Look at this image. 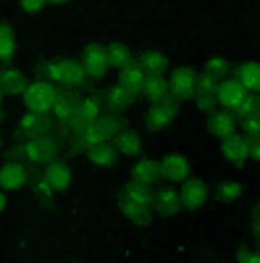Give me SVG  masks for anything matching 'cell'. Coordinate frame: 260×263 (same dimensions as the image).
<instances>
[{
    "label": "cell",
    "mask_w": 260,
    "mask_h": 263,
    "mask_svg": "<svg viewBox=\"0 0 260 263\" xmlns=\"http://www.w3.org/2000/svg\"><path fill=\"white\" fill-rule=\"evenodd\" d=\"M16 156L27 163H50L58 158V140L53 135H45V137H34V140H24L18 145Z\"/></svg>",
    "instance_id": "6da1fadb"
},
{
    "label": "cell",
    "mask_w": 260,
    "mask_h": 263,
    "mask_svg": "<svg viewBox=\"0 0 260 263\" xmlns=\"http://www.w3.org/2000/svg\"><path fill=\"white\" fill-rule=\"evenodd\" d=\"M55 95L58 87H53L50 82H32L27 87V92L21 95L24 105L32 114H42V116H53V105H55Z\"/></svg>",
    "instance_id": "7a4b0ae2"
},
{
    "label": "cell",
    "mask_w": 260,
    "mask_h": 263,
    "mask_svg": "<svg viewBox=\"0 0 260 263\" xmlns=\"http://www.w3.org/2000/svg\"><path fill=\"white\" fill-rule=\"evenodd\" d=\"M103 119V100L100 98H82L79 100V105H76V114L71 116V121H69V132L71 135H76V132H82L84 126H90V124H95V121H100Z\"/></svg>",
    "instance_id": "3957f363"
},
{
    "label": "cell",
    "mask_w": 260,
    "mask_h": 263,
    "mask_svg": "<svg viewBox=\"0 0 260 263\" xmlns=\"http://www.w3.org/2000/svg\"><path fill=\"white\" fill-rule=\"evenodd\" d=\"M171 92L176 100H187L192 95H197V84H200V74L194 69H176L173 77L168 79Z\"/></svg>",
    "instance_id": "277c9868"
},
{
    "label": "cell",
    "mask_w": 260,
    "mask_h": 263,
    "mask_svg": "<svg viewBox=\"0 0 260 263\" xmlns=\"http://www.w3.org/2000/svg\"><path fill=\"white\" fill-rule=\"evenodd\" d=\"M53 116H42V114H32L27 111L18 119V135H24V140H34V137H45L53 132Z\"/></svg>",
    "instance_id": "5b68a950"
},
{
    "label": "cell",
    "mask_w": 260,
    "mask_h": 263,
    "mask_svg": "<svg viewBox=\"0 0 260 263\" xmlns=\"http://www.w3.org/2000/svg\"><path fill=\"white\" fill-rule=\"evenodd\" d=\"M29 182V171L27 166L11 158L3 163V171H0V184H3V192H18V190H24Z\"/></svg>",
    "instance_id": "8992f818"
},
{
    "label": "cell",
    "mask_w": 260,
    "mask_h": 263,
    "mask_svg": "<svg viewBox=\"0 0 260 263\" xmlns=\"http://www.w3.org/2000/svg\"><path fill=\"white\" fill-rule=\"evenodd\" d=\"M76 105H79V100H76V95H74L71 87H61L58 95H55V105H53V119H55L63 129H66L69 121H71V116L76 114Z\"/></svg>",
    "instance_id": "52a82bcc"
},
{
    "label": "cell",
    "mask_w": 260,
    "mask_h": 263,
    "mask_svg": "<svg viewBox=\"0 0 260 263\" xmlns=\"http://www.w3.org/2000/svg\"><path fill=\"white\" fill-rule=\"evenodd\" d=\"M245 95H247V90L239 84V79H236V77L224 79L221 87H218V92H215V100H218V111H231V108L239 103Z\"/></svg>",
    "instance_id": "ba28073f"
},
{
    "label": "cell",
    "mask_w": 260,
    "mask_h": 263,
    "mask_svg": "<svg viewBox=\"0 0 260 263\" xmlns=\"http://www.w3.org/2000/svg\"><path fill=\"white\" fill-rule=\"evenodd\" d=\"M105 142H108V137H105L100 121L84 126L82 132H76V135H74V150H79V153H90V150H95V147H100Z\"/></svg>",
    "instance_id": "9c48e42d"
},
{
    "label": "cell",
    "mask_w": 260,
    "mask_h": 263,
    "mask_svg": "<svg viewBox=\"0 0 260 263\" xmlns=\"http://www.w3.org/2000/svg\"><path fill=\"white\" fill-rule=\"evenodd\" d=\"M189 158L184 156V153H168V156L161 161V171H163V177L173 179V182H182L189 177Z\"/></svg>",
    "instance_id": "30bf717a"
},
{
    "label": "cell",
    "mask_w": 260,
    "mask_h": 263,
    "mask_svg": "<svg viewBox=\"0 0 260 263\" xmlns=\"http://www.w3.org/2000/svg\"><path fill=\"white\" fill-rule=\"evenodd\" d=\"M176 105H179L176 98L163 100V103H155L153 108H150V114H147L150 129H166V126L173 121V116H176Z\"/></svg>",
    "instance_id": "8fae6325"
},
{
    "label": "cell",
    "mask_w": 260,
    "mask_h": 263,
    "mask_svg": "<svg viewBox=\"0 0 260 263\" xmlns=\"http://www.w3.org/2000/svg\"><path fill=\"white\" fill-rule=\"evenodd\" d=\"M145 82H147V71L139 66V61L129 63L124 71H118V84L126 87L132 95H139V92L145 90Z\"/></svg>",
    "instance_id": "7c38bea8"
},
{
    "label": "cell",
    "mask_w": 260,
    "mask_h": 263,
    "mask_svg": "<svg viewBox=\"0 0 260 263\" xmlns=\"http://www.w3.org/2000/svg\"><path fill=\"white\" fill-rule=\"evenodd\" d=\"M208 126H210V135L224 142V140L234 137V132H236V114H231V111H215L210 116Z\"/></svg>",
    "instance_id": "4fadbf2b"
},
{
    "label": "cell",
    "mask_w": 260,
    "mask_h": 263,
    "mask_svg": "<svg viewBox=\"0 0 260 263\" xmlns=\"http://www.w3.org/2000/svg\"><path fill=\"white\" fill-rule=\"evenodd\" d=\"M84 66H87V74L90 77H105L108 74V69H111V61H108V53H105V48H100V45H92V48H87V53H84Z\"/></svg>",
    "instance_id": "5bb4252c"
},
{
    "label": "cell",
    "mask_w": 260,
    "mask_h": 263,
    "mask_svg": "<svg viewBox=\"0 0 260 263\" xmlns=\"http://www.w3.org/2000/svg\"><path fill=\"white\" fill-rule=\"evenodd\" d=\"M142 95H147L153 103H163V100H171L173 98L171 84H168V79H163V74H147Z\"/></svg>",
    "instance_id": "9a60e30c"
},
{
    "label": "cell",
    "mask_w": 260,
    "mask_h": 263,
    "mask_svg": "<svg viewBox=\"0 0 260 263\" xmlns=\"http://www.w3.org/2000/svg\"><path fill=\"white\" fill-rule=\"evenodd\" d=\"M221 153H224L226 161H231V163H236V166H242L245 161H250V145H247V140H242V137H229V140H224V142H221Z\"/></svg>",
    "instance_id": "2e32d148"
},
{
    "label": "cell",
    "mask_w": 260,
    "mask_h": 263,
    "mask_svg": "<svg viewBox=\"0 0 260 263\" xmlns=\"http://www.w3.org/2000/svg\"><path fill=\"white\" fill-rule=\"evenodd\" d=\"M182 200H184L187 208H203L208 203V187L203 182L187 179L184 187H182Z\"/></svg>",
    "instance_id": "e0dca14e"
},
{
    "label": "cell",
    "mask_w": 260,
    "mask_h": 263,
    "mask_svg": "<svg viewBox=\"0 0 260 263\" xmlns=\"http://www.w3.org/2000/svg\"><path fill=\"white\" fill-rule=\"evenodd\" d=\"M234 77L239 79V84L245 87L247 92H255V95H260V63H257V61L242 63L239 69H236V74H234Z\"/></svg>",
    "instance_id": "ac0fdd59"
},
{
    "label": "cell",
    "mask_w": 260,
    "mask_h": 263,
    "mask_svg": "<svg viewBox=\"0 0 260 263\" xmlns=\"http://www.w3.org/2000/svg\"><path fill=\"white\" fill-rule=\"evenodd\" d=\"M161 163H155V161H150V158H142V161H137L134 163V168H132V177L139 182V184H155L158 179H161Z\"/></svg>",
    "instance_id": "d6986e66"
},
{
    "label": "cell",
    "mask_w": 260,
    "mask_h": 263,
    "mask_svg": "<svg viewBox=\"0 0 260 263\" xmlns=\"http://www.w3.org/2000/svg\"><path fill=\"white\" fill-rule=\"evenodd\" d=\"M124 195H126V197H129V200H132V203H137V205H142V208H147V211L155 205V192L150 190L147 184H139L137 179H132V182L126 184Z\"/></svg>",
    "instance_id": "ffe728a7"
},
{
    "label": "cell",
    "mask_w": 260,
    "mask_h": 263,
    "mask_svg": "<svg viewBox=\"0 0 260 263\" xmlns=\"http://www.w3.org/2000/svg\"><path fill=\"white\" fill-rule=\"evenodd\" d=\"M182 205H184L182 192H176L173 187H161V190H155V208H158L161 213H176Z\"/></svg>",
    "instance_id": "44dd1931"
},
{
    "label": "cell",
    "mask_w": 260,
    "mask_h": 263,
    "mask_svg": "<svg viewBox=\"0 0 260 263\" xmlns=\"http://www.w3.org/2000/svg\"><path fill=\"white\" fill-rule=\"evenodd\" d=\"M0 87H3L6 95H24L29 82L18 69H6L3 74H0Z\"/></svg>",
    "instance_id": "7402d4cb"
},
{
    "label": "cell",
    "mask_w": 260,
    "mask_h": 263,
    "mask_svg": "<svg viewBox=\"0 0 260 263\" xmlns=\"http://www.w3.org/2000/svg\"><path fill=\"white\" fill-rule=\"evenodd\" d=\"M105 53H108V61H111V69L116 71H124L132 61V50H129L124 42H111V45H105Z\"/></svg>",
    "instance_id": "603a6c76"
},
{
    "label": "cell",
    "mask_w": 260,
    "mask_h": 263,
    "mask_svg": "<svg viewBox=\"0 0 260 263\" xmlns=\"http://www.w3.org/2000/svg\"><path fill=\"white\" fill-rule=\"evenodd\" d=\"M118 211L129 218V221H134L137 227H145V224L150 221V211H147V208H142V205H137V203H132L126 195H121V197H118Z\"/></svg>",
    "instance_id": "cb8c5ba5"
},
{
    "label": "cell",
    "mask_w": 260,
    "mask_h": 263,
    "mask_svg": "<svg viewBox=\"0 0 260 263\" xmlns=\"http://www.w3.org/2000/svg\"><path fill=\"white\" fill-rule=\"evenodd\" d=\"M132 100H134V95L129 92L126 87H121V84H113L111 90L105 92V103H108V108H111V114L129 108V105H132Z\"/></svg>",
    "instance_id": "d4e9b609"
},
{
    "label": "cell",
    "mask_w": 260,
    "mask_h": 263,
    "mask_svg": "<svg viewBox=\"0 0 260 263\" xmlns=\"http://www.w3.org/2000/svg\"><path fill=\"white\" fill-rule=\"evenodd\" d=\"M113 147H116L118 153H124V156H137L139 147H142V140H139L137 132H132V129H124L121 135L113 140Z\"/></svg>",
    "instance_id": "484cf974"
},
{
    "label": "cell",
    "mask_w": 260,
    "mask_h": 263,
    "mask_svg": "<svg viewBox=\"0 0 260 263\" xmlns=\"http://www.w3.org/2000/svg\"><path fill=\"white\" fill-rule=\"evenodd\" d=\"M45 174L50 177V182H53L55 192H58V190H66V187L71 184V171H69V166L63 163V161H50Z\"/></svg>",
    "instance_id": "4316f807"
},
{
    "label": "cell",
    "mask_w": 260,
    "mask_h": 263,
    "mask_svg": "<svg viewBox=\"0 0 260 263\" xmlns=\"http://www.w3.org/2000/svg\"><path fill=\"white\" fill-rule=\"evenodd\" d=\"M139 66H142L147 74H163L166 66H168V61H166V55H163L161 50H145V53L139 55Z\"/></svg>",
    "instance_id": "83f0119b"
},
{
    "label": "cell",
    "mask_w": 260,
    "mask_h": 263,
    "mask_svg": "<svg viewBox=\"0 0 260 263\" xmlns=\"http://www.w3.org/2000/svg\"><path fill=\"white\" fill-rule=\"evenodd\" d=\"M42 74H45V82H61V84H66L69 58H63V61H48L45 66H42Z\"/></svg>",
    "instance_id": "f1b7e54d"
},
{
    "label": "cell",
    "mask_w": 260,
    "mask_h": 263,
    "mask_svg": "<svg viewBox=\"0 0 260 263\" xmlns=\"http://www.w3.org/2000/svg\"><path fill=\"white\" fill-rule=\"evenodd\" d=\"M87 158H90V163L97 166V168H108V166L116 161V147L105 142V145H100V147H95V150L87 153Z\"/></svg>",
    "instance_id": "f546056e"
},
{
    "label": "cell",
    "mask_w": 260,
    "mask_h": 263,
    "mask_svg": "<svg viewBox=\"0 0 260 263\" xmlns=\"http://www.w3.org/2000/svg\"><path fill=\"white\" fill-rule=\"evenodd\" d=\"M234 111L236 116H242V119H250V116H260V95L255 92H247L239 103L234 105Z\"/></svg>",
    "instance_id": "4dcf8cb0"
},
{
    "label": "cell",
    "mask_w": 260,
    "mask_h": 263,
    "mask_svg": "<svg viewBox=\"0 0 260 263\" xmlns=\"http://www.w3.org/2000/svg\"><path fill=\"white\" fill-rule=\"evenodd\" d=\"M16 34H13V29L8 27V24H3V29H0V58L3 61H11L13 58V53H16Z\"/></svg>",
    "instance_id": "1f68e13d"
},
{
    "label": "cell",
    "mask_w": 260,
    "mask_h": 263,
    "mask_svg": "<svg viewBox=\"0 0 260 263\" xmlns=\"http://www.w3.org/2000/svg\"><path fill=\"white\" fill-rule=\"evenodd\" d=\"M100 126H103V132H105L108 140H116L121 132H124V124H121V119H118L116 114H103Z\"/></svg>",
    "instance_id": "d6a6232c"
},
{
    "label": "cell",
    "mask_w": 260,
    "mask_h": 263,
    "mask_svg": "<svg viewBox=\"0 0 260 263\" xmlns=\"http://www.w3.org/2000/svg\"><path fill=\"white\" fill-rule=\"evenodd\" d=\"M205 74L221 79L224 74H229V61H226L224 55H210V58L205 61Z\"/></svg>",
    "instance_id": "836d02e7"
},
{
    "label": "cell",
    "mask_w": 260,
    "mask_h": 263,
    "mask_svg": "<svg viewBox=\"0 0 260 263\" xmlns=\"http://www.w3.org/2000/svg\"><path fill=\"white\" fill-rule=\"evenodd\" d=\"M32 192L39 195V197H50V195L55 192V187H53V182H50L48 174H34V179H32Z\"/></svg>",
    "instance_id": "e575fe53"
},
{
    "label": "cell",
    "mask_w": 260,
    "mask_h": 263,
    "mask_svg": "<svg viewBox=\"0 0 260 263\" xmlns=\"http://www.w3.org/2000/svg\"><path fill=\"white\" fill-rule=\"evenodd\" d=\"M242 192H245V187L239 182H224V184H218V197H221V200H229V203L239 200Z\"/></svg>",
    "instance_id": "d590c367"
},
{
    "label": "cell",
    "mask_w": 260,
    "mask_h": 263,
    "mask_svg": "<svg viewBox=\"0 0 260 263\" xmlns=\"http://www.w3.org/2000/svg\"><path fill=\"white\" fill-rule=\"evenodd\" d=\"M218 87H221V79H215L210 74H200V84H197V95H215L218 92Z\"/></svg>",
    "instance_id": "8d00e7d4"
},
{
    "label": "cell",
    "mask_w": 260,
    "mask_h": 263,
    "mask_svg": "<svg viewBox=\"0 0 260 263\" xmlns=\"http://www.w3.org/2000/svg\"><path fill=\"white\" fill-rule=\"evenodd\" d=\"M197 98V111L203 114H215V105H218V100H215V95H194Z\"/></svg>",
    "instance_id": "74e56055"
},
{
    "label": "cell",
    "mask_w": 260,
    "mask_h": 263,
    "mask_svg": "<svg viewBox=\"0 0 260 263\" xmlns=\"http://www.w3.org/2000/svg\"><path fill=\"white\" fill-rule=\"evenodd\" d=\"M242 126H245V132H247V140H255V137H260V116L242 119Z\"/></svg>",
    "instance_id": "f35d334b"
},
{
    "label": "cell",
    "mask_w": 260,
    "mask_h": 263,
    "mask_svg": "<svg viewBox=\"0 0 260 263\" xmlns=\"http://www.w3.org/2000/svg\"><path fill=\"white\" fill-rule=\"evenodd\" d=\"M21 8H24V13H29V16H37V13L45 11V3H42V0H24Z\"/></svg>",
    "instance_id": "ab89813d"
},
{
    "label": "cell",
    "mask_w": 260,
    "mask_h": 263,
    "mask_svg": "<svg viewBox=\"0 0 260 263\" xmlns=\"http://www.w3.org/2000/svg\"><path fill=\"white\" fill-rule=\"evenodd\" d=\"M247 145H250V158H252V161H260V137L247 140Z\"/></svg>",
    "instance_id": "60d3db41"
},
{
    "label": "cell",
    "mask_w": 260,
    "mask_h": 263,
    "mask_svg": "<svg viewBox=\"0 0 260 263\" xmlns=\"http://www.w3.org/2000/svg\"><path fill=\"white\" fill-rule=\"evenodd\" d=\"M239 263H260V253L247 250V253H242V255H239Z\"/></svg>",
    "instance_id": "b9f144b4"
},
{
    "label": "cell",
    "mask_w": 260,
    "mask_h": 263,
    "mask_svg": "<svg viewBox=\"0 0 260 263\" xmlns=\"http://www.w3.org/2000/svg\"><path fill=\"white\" fill-rule=\"evenodd\" d=\"M252 229H255V237L260 239V213L255 216V224H252Z\"/></svg>",
    "instance_id": "7bdbcfd3"
},
{
    "label": "cell",
    "mask_w": 260,
    "mask_h": 263,
    "mask_svg": "<svg viewBox=\"0 0 260 263\" xmlns=\"http://www.w3.org/2000/svg\"><path fill=\"white\" fill-rule=\"evenodd\" d=\"M6 205H8V192L0 195V208H6Z\"/></svg>",
    "instance_id": "ee69618b"
},
{
    "label": "cell",
    "mask_w": 260,
    "mask_h": 263,
    "mask_svg": "<svg viewBox=\"0 0 260 263\" xmlns=\"http://www.w3.org/2000/svg\"><path fill=\"white\" fill-rule=\"evenodd\" d=\"M257 213H260V203H257Z\"/></svg>",
    "instance_id": "f6af8a7d"
}]
</instances>
